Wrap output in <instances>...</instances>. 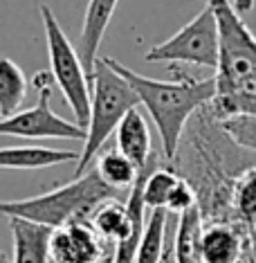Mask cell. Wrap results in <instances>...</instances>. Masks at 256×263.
<instances>
[{
  "label": "cell",
  "mask_w": 256,
  "mask_h": 263,
  "mask_svg": "<svg viewBox=\"0 0 256 263\" xmlns=\"http://www.w3.org/2000/svg\"><path fill=\"white\" fill-rule=\"evenodd\" d=\"M27 88L29 83L21 65L9 57H0V117H9L21 110Z\"/></svg>",
  "instance_id": "obj_17"
},
{
  "label": "cell",
  "mask_w": 256,
  "mask_h": 263,
  "mask_svg": "<svg viewBox=\"0 0 256 263\" xmlns=\"http://www.w3.org/2000/svg\"><path fill=\"white\" fill-rule=\"evenodd\" d=\"M41 21H43L47 57H50L52 79L63 92L65 104L70 106L79 126H88L90 117V74L83 68V61L76 47L70 43L68 34L63 32L61 23L56 21L54 11L47 5H41Z\"/></svg>",
  "instance_id": "obj_6"
},
{
  "label": "cell",
  "mask_w": 256,
  "mask_h": 263,
  "mask_svg": "<svg viewBox=\"0 0 256 263\" xmlns=\"http://www.w3.org/2000/svg\"><path fill=\"white\" fill-rule=\"evenodd\" d=\"M231 209L236 220L247 227H256V164L247 166L236 178L231 191Z\"/></svg>",
  "instance_id": "obj_19"
},
{
  "label": "cell",
  "mask_w": 256,
  "mask_h": 263,
  "mask_svg": "<svg viewBox=\"0 0 256 263\" xmlns=\"http://www.w3.org/2000/svg\"><path fill=\"white\" fill-rule=\"evenodd\" d=\"M115 135H117V148L135 164L137 171L144 169L157 155L155 148H153L151 128H148V122H146L144 112L140 110V106L124 115V119L119 122V126L115 130Z\"/></svg>",
  "instance_id": "obj_12"
},
{
  "label": "cell",
  "mask_w": 256,
  "mask_h": 263,
  "mask_svg": "<svg viewBox=\"0 0 256 263\" xmlns=\"http://www.w3.org/2000/svg\"><path fill=\"white\" fill-rule=\"evenodd\" d=\"M137 106L140 99L130 83L99 57L90 74V117H88L83 148L76 160L74 178L88 171V166L101 153L108 137L117 130L124 115Z\"/></svg>",
  "instance_id": "obj_5"
},
{
  "label": "cell",
  "mask_w": 256,
  "mask_h": 263,
  "mask_svg": "<svg viewBox=\"0 0 256 263\" xmlns=\"http://www.w3.org/2000/svg\"><path fill=\"white\" fill-rule=\"evenodd\" d=\"M191 207H195V191H193L191 184L184 180V178H178V182L173 184V189H171L169 198H166L164 209L169 214L180 216V214L189 212Z\"/></svg>",
  "instance_id": "obj_21"
},
{
  "label": "cell",
  "mask_w": 256,
  "mask_h": 263,
  "mask_svg": "<svg viewBox=\"0 0 256 263\" xmlns=\"http://www.w3.org/2000/svg\"><path fill=\"white\" fill-rule=\"evenodd\" d=\"M9 232L11 241H14V259H11V263H52V227L32 223V220L25 218H9Z\"/></svg>",
  "instance_id": "obj_13"
},
{
  "label": "cell",
  "mask_w": 256,
  "mask_h": 263,
  "mask_svg": "<svg viewBox=\"0 0 256 263\" xmlns=\"http://www.w3.org/2000/svg\"><path fill=\"white\" fill-rule=\"evenodd\" d=\"M119 191L99 178L97 169H88L72 182L23 200H0V216L25 218L45 227H61L72 220H88L101 202L117 198Z\"/></svg>",
  "instance_id": "obj_4"
},
{
  "label": "cell",
  "mask_w": 256,
  "mask_h": 263,
  "mask_svg": "<svg viewBox=\"0 0 256 263\" xmlns=\"http://www.w3.org/2000/svg\"><path fill=\"white\" fill-rule=\"evenodd\" d=\"M115 72H119L130 83L140 99V106H144L155 124L160 142H162V158L169 164L175 158L180 146L182 133L191 117L202 106H207L216 95V79L213 77H173L171 81L148 79V77L126 68L112 57H101Z\"/></svg>",
  "instance_id": "obj_3"
},
{
  "label": "cell",
  "mask_w": 256,
  "mask_h": 263,
  "mask_svg": "<svg viewBox=\"0 0 256 263\" xmlns=\"http://www.w3.org/2000/svg\"><path fill=\"white\" fill-rule=\"evenodd\" d=\"M0 263H11V259L7 256V252H3V250H0Z\"/></svg>",
  "instance_id": "obj_22"
},
{
  "label": "cell",
  "mask_w": 256,
  "mask_h": 263,
  "mask_svg": "<svg viewBox=\"0 0 256 263\" xmlns=\"http://www.w3.org/2000/svg\"><path fill=\"white\" fill-rule=\"evenodd\" d=\"M225 130L234 137L241 146L249 148L256 153V117H229V119H220Z\"/></svg>",
  "instance_id": "obj_20"
},
{
  "label": "cell",
  "mask_w": 256,
  "mask_h": 263,
  "mask_svg": "<svg viewBox=\"0 0 256 263\" xmlns=\"http://www.w3.org/2000/svg\"><path fill=\"white\" fill-rule=\"evenodd\" d=\"M52 81H54L52 74L43 70L34 74L32 83L38 92V101L32 108L18 110L9 117H0V135L21 137V140H86V128L76 122H68L52 110Z\"/></svg>",
  "instance_id": "obj_8"
},
{
  "label": "cell",
  "mask_w": 256,
  "mask_h": 263,
  "mask_svg": "<svg viewBox=\"0 0 256 263\" xmlns=\"http://www.w3.org/2000/svg\"><path fill=\"white\" fill-rule=\"evenodd\" d=\"M252 250V227L241 220H205L200 236L202 263H241Z\"/></svg>",
  "instance_id": "obj_10"
},
{
  "label": "cell",
  "mask_w": 256,
  "mask_h": 263,
  "mask_svg": "<svg viewBox=\"0 0 256 263\" xmlns=\"http://www.w3.org/2000/svg\"><path fill=\"white\" fill-rule=\"evenodd\" d=\"M117 5L119 0H88L79 34V45H76V52H79L88 74H92V68L99 59L101 41L108 32V25L117 11Z\"/></svg>",
  "instance_id": "obj_11"
},
{
  "label": "cell",
  "mask_w": 256,
  "mask_h": 263,
  "mask_svg": "<svg viewBox=\"0 0 256 263\" xmlns=\"http://www.w3.org/2000/svg\"><path fill=\"white\" fill-rule=\"evenodd\" d=\"M218 23L209 5L200 9L171 39L153 45L144 54L146 63H189L216 70L218 65Z\"/></svg>",
  "instance_id": "obj_7"
},
{
  "label": "cell",
  "mask_w": 256,
  "mask_h": 263,
  "mask_svg": "<svg viewBox=\"0 0 256 263\" xmlns=\"http://www.w3.org/2000/svg\"><path fill=\"white\" fill-rule=\"evenodd\" d=\"M79 153L70 148H47V146H7L0 148V169L7 171H34L47 166L76 162Z\"/></svg>",
  "instance_id": "obj_14"
},
{
  "label": "cell",
  "mask_w": 256,
  "mask_h": 263,
  "mask_svg": "<svg viewBox=\"0 0 256 263\" xmlns=\"http://www.w3.org/2000/svg\"><path fill=\"white\" fill-rule=\"evenodd\" d=\"M218 23L216 95L209 110L218 119L256 117V36L231 0H207Z\"/></svg>",
  "instance_id": "obj_2"
},
{
  "label": "cell",
  "mask_w": 256,
  "mask_h": 263,
  "mask_svg": "<svg viewBox=\"0 0 256 263\" xmlns=\"http://www.w3.org/2000/svg\"><path fill=\"white\" fill-rule=\"evenodd\" d=\"M252 164H256V153L238 144L209 106L191 117L175 158L169 162L193 187L202 220H236L231 191L236 178Z\"/></svg>",
  "instance_id": "obj_1"
},
{
  "label": "cell",
  "mask_w": 256,
  "mask_h": 263,
  "mask_svg": "<svg viewBox=\"0 0 256 263\" xmlns=\"http://www.w3.org/2000/svg\"><path fill=\"white\" fill-rule=\"evenodd\" d=\"M166 223H169V212L166 209H151L146 216V225L142 232L137 252L133 263H162L166 254Z\"/></svg>",
  "instance_id": "obj_16"
},
{
  "label": "cell",
  "mask_w": 256,
  "mask_h": 263,
  "mask_svg": "<svg viewBox=\"0 0 256 263\" xmlns=\"http://www.w3.org/2000/svg\"><path fill=\"white\" fill-rule=\"evenodd\" d=\"M115 245L106 243L88 220L54 227L50 236V259L54 263H99Z\"/></svg>",
  "instance_id": "obj_9"
},
{
  "label": "cell",
  "mask_w": 256,
  "mask_h": 263,
  "mask_svg": "<svg viewBox=\"0 0 256 263\" xmlns=\"http://www.w3.org/2000/svg\"><path fill=\"white\" fill-rule=\"evenodd\" d=\"M99 263H112V252H110L108 256H104V259H101Z\"/></svg>",
  "instance_id": "obj_23"
},
{
  "label": "cell",
  "mask_w": 256,
  "mask_h": 263,
  "mask_svg": "<svg viewBox=\"0 0 256 263\" xmlns=\"http://www.w3.org/2000/svg\"><path fill=\"white\" fill-rule=\"evenodd\" d=\"M202 214L198 205L178 216V227L173 236V263H202L200 236H202Z\"/></svg>",
  "instance_id": "obj_15"
},
{
  "label": "cell",
  "mask_w": 256,
  "mask_h": 263,
  "mask_svg": "<svg viewBox=\"0 0 256 263\" xmlns=\"http://www.w3.org/2000/svg\"><path fill=\"white\" fill-rule=\"evenodd\" d=\"M97 173L99 178L104 180L106 184H110L112 189L122 191V189H128L130 184L135 182L137 178V169L130 160L124 155L119 148H108L106 153H101L97 158Z\"/></svg>",
  "instance_id": "obj_18"
}]
</instances>
